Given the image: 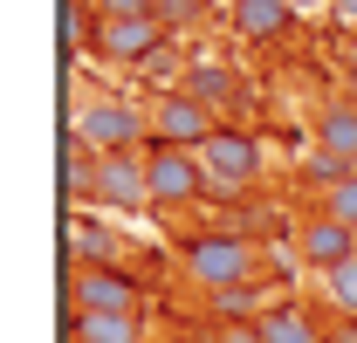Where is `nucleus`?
<instances>
[{"label":"nucleus","mask_w":357,"mask_h":343,"mask_svg":"<svg viewBox=\"0 0 357 343\" xmlns=\"http://www.w3.org/2000/svg\"><path fill=\"white\" fill-rule=\"evenodd\" d=\"M178 261H185V275L199 282V289H234V282H248L255 275V241L248 234H192V241H178Z\"/></svg>","instance_id":"f257e3e1"},{"label":"nucleus","mask_w":357,"mask_h":343,"mask_svg":"<svg viewBox=\"0 0 357 343\" xmlns=\"http://www.w3.org/2000/svg\"><path fill=\"white\" fill-rule=\"evenodd\" d=\"M69 137H83L96 158H103V151H137V144L151 137V117H144L137 103L96 96V103H76V110H69Z\"/></svg>","instance_id":"f03ea898"},{"label":"nucleus","mask_w":357,"mask_h":343,"mask_svg":"<svg viewBox=\"0 0 357 343\" xmlns=\"http://www.w3.org/2000/svg\"><path fill=\"white\" fill-rule=\"evenodd\" d=\"M144 178H151V206H185V199L213 192L199 151H185V144H151L144 151Z\"/></svg>","instance_id":"7ed1b4c3"},{"label":"nucleus","mask_w":357,"mask_h":343,"mask_svg":"<svg viewBox=\"0 0 357 343\" xmlns=\"http://www.w3.org/2000/svg\"><path fill=\"white\" fill-rule=\"evenodd\" d=\"M199 165H206V185H213V192H248V185L261 178V144H255L248 130H213V137L199 144Z\"/></svg>","instance_id":"20e7f679"},{"label":"nucleus","mask_w":357,"mask_h":343,"mask_svg":"<svg viewBox=\"0 0 357 343\" xmlns=\"http://www.w3.org/2000/svg\"><path fill=\"white\" fill-rule=\"evenodd\" d=\"M144 117H151V144H185V151H199V144L220 130V124H213V110H206L199 96H185V89H165Z\"/></svg>","instance_id":"39448f33"},{"label":"nucleus","mask_w":357,"mask_h":343,"mask_svg":"<svg viewBox=\"0 0 357 343\" xmlns=\"http://www.w3.org/2000/svg\"><path fill=\"white\" fill-rule=\"evenodd\" d=\"M69 302L76 309H131V316H144V282L124 275V268H76L69 275Z\"/></svg>","instance_id":"423d86ee"},{"label":"nucleus","mask_w":357,"mask_h":343,"mask_svg":"<svg viewBox=\"0 0 357 343\" xmlns=\"http://www.w3.org/2000/svg\"><path fill=\"white\" fill-rule=\"evenodd\" d=\"M96 199L117 206V213H144V206H151L144 158H137V151H103V158H96Z\"/></svg>","instance_id":"0eeeda50"},{"label":"nucleus","mask_w":357,"mask_h":343,"mask_svg":"<svg viewBox=\"0 0 357 343\" xmlns=\"http://www.w3.org/2000/svg\"><path fill=\"white\" fill-rule=\"evenodd\" d=\"M351 254H357V234L344 227V220H330V213H310L303 227H296V261H303V268H316V275L344 268Z\"/></svg>","instance_id":"6e6552de"},{"label":"nucleus","mask_w":357,"mask_h":343,"mask_svg":"<svg viewBox=\"0 0 357 343\" xmlns=\"http://www.w3.org/2000/svg\"><path fill=\"white\" fill-rule=\"evenodd\" d=\"M165 35H172V28H165L158 14H137V21H96V48H103L110 62H137V69L165 48Z\"/></svg>","instance_id":"1a4fd4ad"},{"label":"nucleus","mask_w":357,"mask_h":343,"mask_svg":"<svg viewBox=\"0 0 357 343\" xmlns=\"http://www.w3.org/2000/svg\"><path fill=\"white\" fill-rule=\"evenodd\" d=\"M69 343H144V316H131V309H76Z\"/></svg>","instance_id":"9d476101"},{"label":"nucleus","mask_w":357,"mask_h":343,"mask_svg":"<svg viewBox=\"0 0 357 343\" xmlns=\"http://www.w3.org/2000/svg\"><path fill=\"white\" fill-rule=\"evenodd\" d=\"M289 21H296V7H289V0H241V7H234V28H241L248 42H275Z\"/></svg>","instance_id":"9b49d317"},{"label":"nucleus","mask_w":357,"mask_h":343,"mask_svg":"<svg viewBox=\"0 0 357 343\" xmlns=\"http://www.w3.org/2000/svg\"><path fill=\"white\" fill-rule=\"evenodd\" d=\"M261 343H323V330L296 302H275V309H261Z\"/></svg>","instance_id":"f8f14e48"},{"label":"nucleus","mask_w":357,"mask_h":343,"mask_svg":"<svg viewBox=\"0 0 357 343\" xmlns=\"http://www.w3.org/2000/svg\"><path fill=\"white\" fill-rule=\"evenodd\" d=\"M316 144H323L330 158L357 165V110H344V103H337V110H323V117H316Z\"/></svg>","instance_id":"ddd939ff"},{"label":"nucleus","mask_w":357,"mask_h":343,"mask_svg":"<svg viewBox=\"0 0 357 343\" xmlns=\"http://www.w3.org/2000/svg\"><path fill=\"white\" fill-rule=\"evenodd\" d=\"M62 192L96 199V151H89L83 137H62Z\"/></svg>","instance_id":"4468645a"},{"label":"nucleus","mask_w":357,"mask_h":343,"mask_svg":"<svg viewBox=\"0 0 357 343\" xmlns=\"http://www.w3.org/2000/svg\"><path fill=\"white\" fill-rule=\"evenodd\" d=\"M206 309H213V323H261L248 282H234V289H206Z\"/></svg>","instance_id":"2eb2a0df"},{"label":"nucleus","mask_w":357,"mask_h":343,"mask_svg":"<svg viewBox=\"0 0 357 343\" xmlns=\"http://www.w3.org/2000/svg\"><path fill=\"white\" fill-rule=\"evenodd\" d=\"M185 76H192V83H185V96H199L206 110H220L227 96H234V76H227V69H213V62H206V69H185Z\"/></svg>","instance_id":"dca6fc26"},{"label":"nucleus","mask_w":357,"mask_h":343,"mask_svg":"<svg viewBox=\"0 0 357 343\" xmlns=\"http://www.w3.org/2000/svg\"><path fill=\"white\" fill-rule=\"evenodd\" d=\"M323 296L337 302L344 316H357V254L344 261V268H330V275H323Z\"/></svg>","instance_id":"f3484780"},{"label":"nucleus","mask_w":357,"mask_h":343,"mask_svg":"<svg viewBox=\"0 0 357 343\" xmlns=\"http://www.w3.org/2000/svg\"><path fill=\"white\" fill-rule=\"evenodd\" d=\"M323 213H330V220H344V227L357 234V172H351V178H337V185L323 192Z\"/></svg>","instance_id":"a211bd4d"},{"label":"nucleus","mask_w":357,"mask_h":343,"mask_svg":"<svg viewBox=\"0 0 357 343\" xmlns=\"http://www.w3.org/2000/svg\"><path fill=\"white\" fill-rule=\"evenodd\" d=\"M89 14L96 21H137V14H151V0H89Z\"/></svg>","instance_id":"6ab92c4d"},{"label":"nucleus","mask_w":357,"mask_h":343,"mask_svg":"<svg viewBox=\"0 0 357 343\" xmlns=\"http://www.w3.org/2000/svg\"><path fill=\"white\" fill-rule=\"evenodd\" d=\"M199 7H206V0H151V14H158L165 28H178V21H192Z\"/></svg>","instance_id":"aec40b11"},{"label":"nucleus","mask_w":357,"mask_h":343,"mask_svg":"<svg viewBox=\"0 0 357 343\" xmlns=\"http://www.w3.org/2000/svg\"><path fill=\"white\" fill-rule=\"evenodd\" d=\"M83 35V0H62V48H76Z\"/></svg>","instance_id":"412c9836"},{"label":"nucleus","mask_w":357,"mask_h":343,"mask_svg":"<svg viewBox=\"0 0 357 343\" xmlns=\"http://www.w3.org/2000/svg\"><path fill=\"white\" fill-rule=\"evenodd\" d=\"M172 69H178V55H172V48H158V55L144 62V76H151V83H172Z\"/></svg>","instance_id":"4be33fe9"},{"label":"nucleus","mask_w":357,"mask_h":343,"mask_svg":"<svg viewBox=\"0 0 357 343\" xmlns=\"http://www.w3.org/2000/svg\"><path fill=\"white\" fill-rule=\"evenodd\" d=\"M289 7H296V14H330L337 0H289Z\"/></svg>","instance_id":"5701e85b"},{"label":"nucleus","mask_w":357,"mask_h":343,"mask_svg":"<svg viewBox=\"0 0 357 343\" xmlns=\"http://www.w3.org/2000/svg\"><path fill=\"white\" fill-rule=\"evenodd\" d=\"M330 14H337V21H344V28H357V0H337V7H330Z\"/></svg>","instance_id":"b1692460"}]
</instances>
